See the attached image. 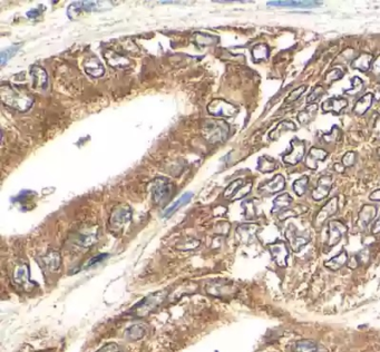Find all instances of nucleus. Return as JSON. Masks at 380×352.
Wrapping results in <instances>:
<instances>
[{
    "label": "nucleus",
    "mask_w": 380,
    "mask_h": 352,
    "mask_svg": "<svg viewBox=\"0 0 380 352\" xmlns=\"http://www.w3.org/2000/svg\"><path fill=\"white\" fill-rule=\"evenodd\" d=\"M356 161H357V154H356L355 152H347L343 156L341 163H343L345 168H351V166L355 165Z\"/></svg>",
    "instance_id": "45"
},
{
    "label": "nucleus",
    "mask_w": 380,
    "mask_h": 352,
    "mask_svg": "<svg viewBox=\"0 0 380 352\" xmlns=\"http://www.w3.org/2000/svg\"><path fill=\"white\" fill-rule=\"evenodd\" d=\"M374 99H375L374 94H372V93L365 94L364 96L362 98H359L357 103L355 104L353 112L358 116L364 115V114L367 113L368 109L372 107L373 103H374Z\"/></svg>",
    "instance_id": "27"
},
{
    "label": "nucleus",
    "mask_w": 380,
    "mask_h": 352,
    "mask_svg": "<svg viewBox=\"0 0 380 352\" xmlns=\"http://www.w3.org/2000/svg\"><path fill=\"white\" fill-rule=\"evenodd\" d=\"M20 46L21 45H13V46L9 47V48L1 51V55H0V64H1V66H3L9 59L12 58V57L18 53V50H19V48H20Z\"/></svg>",
    "instance_id": "40"
},
{
    "label": "nucleus",
    "mask_w": 380,
    "mask_h": 352,
    "mask_svg": "<svg viewBox=\"0 0 380 352\" xmlns=\"http://www.w3.org/2000/svg\"><path fill=\"white\" fill-rule=\"evenodd\" d=\"M372 232H373V234H378V233H380V216H379L378 220L375 222Z\"/></svg>",
    "instance_id": "50"
},
{
    "label": "nucleus",
    "mask_w": 380,
    "mask_h": 352,
    "mask_svg": "<svg viewBox=\"0 0 380 352\" xmlns=\"http://www.w3.org/2000/svg\"><path fill=\"white\" fill-rule=\"evenodd\" d=\"M269 251L271 253L272 259L280 268H286L288 265L289 249L286 242L275 241L269 245Z\"/></svg>",
    "instance_id": "11"
},
{
    "label": "nucleus",
    "mask_w": 380,
    "mask_h": 352,
    "mask_svg": "<svg viewBox=\"0 0 380 352\" xmlns=\"http://www.w3.org/2000/svg\"><path fill=\"white\" fill-rule=\"evenodd\" d=\"M348 263V253L345 250L325 262V266L331 271H338Z\"/></svg>",
    "instance_id": "30"
},
{
    "label": "nucleus",
    "mask_w": 380,
    "mask_h": 352,
    "mask_svg": "<svg viewBox=\"0 0 380 352\" xmlns=\"http://www.w3.org/2000/svg\"><path fill=\"white\" fill-rule=\"evenodd\" d=\"M341 137V130L338 127V126H332L330 133H328V134H324V136H322V139H324L325 143H328V144H330V143H335L337 141H339V139Z\"/></svg>",
    "instance_id": "43"
},
{
    "label": "nucleus",
    "mask_w": 380,
    "mask_h": 352,
    "mask_svg": "<svg viewBox=\"0 0 380 352\" xmlns=\"http://www.w3.org/2000/svg\"><path fill=\"white\" fill-rule=\"evenodd\" d=\"M308 211V207L305 205H297L294 207H289L288 210L283 211L279 214V220L280 221H286L289 217H296L301 215V214L306 213Z\"/></svg>",
    "instance_id": "35"
},
{
    "label": "nucleus",
    "mask_w": 380,
    "mask_h": 352,
    "mask_svg": "<svg viewBox=\"0 0 380 352\" xmlns=\"http://www.w3.org/2000/svg\"><path fill=\"white\" fill-rule=\"evenodd\" d=\"M294 352H328L324 346L312 340H300L294 345Z\"/></svg>",
    "instance_id": "26"
},
{
    "label": "nucleus",
    "mask_w": 380,
    "mask_h": 352,
    "mask_svg": "<svg viewBox=\"0 0 380 352\" xmlns=\"http://www.w3.org/2000/svg\"><path fill=\"white\" fill-rule=\"evenodd\" d=\"M306 154V142L297 137L290 142V151L282 156L284 164L294 166L300 163Z\"/></svg>",
    "instance_id": "4"
},
{
    "label": "nucleus",
    "mask_w": 380,
    "mask_h": 352,
    "mask_svg": "<svg viewBox=\"0 0 380 352\" xmlns=\"http://www.w3.org/2000/svg\"><path fill=\"white\" fill-rule=\"evenodd\" d=\"M237 107L224 99H214L207 105V112L214 117H232L237 113Z\"/></svg>",
    "instance_id": "5"
},
{
    "label": "nucleus",
    "mask_w": 380,
    "mask_h": 352,
    "mask_svg": "<svg viewBox=\"0 0 380 352\" xmlns=\"http://www.w3.org/2000/svg\"><path fill=\"white\" fill-rule=\"evenodd\" d=\"M307 90V86L306 85H302V86L296 88L294 90H292L291 93H290L289 96L286 98V101H284V104H288V103H293L298 101L299 98L301 97V95L305 93Z\"/></svg>",
    "instance_id": "44"
},
{
    "label": "nucleus",
    "mask_w": 380,
    "mask_h": 352,
    "mask_svg": "<svg viewBox=\"0 0 380 352\" xmlns=\"http://www.w3.org/2000/svg\"><path fill=\"white\" fill-rule=\"evenodd\" d=\"M192 197H193V193L191 192L184 193L181 197L177 199V201L172 204V205H170L168 208H166V210L164 211V217H170L171 215H173L179 208H181L183 205H185V204H188L190 201H191Z\"/></svg>",
    "instance_id": "31"
},
{
    "label": "nucleus",
    "mask_w": 380,
    "mask_h": 352,
    "mask_svg": "<svg viewBox=\"0 0 380 352\" xmlns=\"http://www.w3.org/2000/svg\"><path fill=\"white\" fill-rule=\"evenodd\" d=\"M345 71L341 68H332L325 75V83L326 85H331L332 83L338 82L344 77Z\"/></svg>",
    "instance_id": "38"
},
{
    "label": "nucleus",
    "mask_w": 380,
    "mask_h": 352,
    "mask_svg": "<svg viewBox=\"0 0 380 352\" xmlns=\"http://www.w3.org/2000/svg\"><path fill=\"white\" fill-rule=\"evenodd\" d=\"M104 57H105L107 64L114 68H125L131 65V60L127 57L118 54L114 50H107L104 54Z\"/></svg>",
    "instance_id": "22"
},
{
    "label": "nucleus",
    "mask_w": 380,
    "mask_h": 352,
    "mask_svg": "<svg viewBox=\"0 0 380 352\" xmlns=\"http://www.w3.org/2000/svg\"><path fill=\"white\" fill-rule=\"evenodd\" d=\"M259 231V226L256 224H243L237 229V235L243 243H251L255 240L256 233Z\"/></svg>",
    "instance_id": "25"
},
{
    "label": "nucleus",
    "mask_w": 380,
    "mask_h": 352,
    "mask_svg": "<svg viewBox=\"0 0 380 352\" xmlns=\"http://www.w3.org/2000/svg\"><path fill=\"white\" fill-rule=\"evenodd\" d=\"M251 188H252V182H249V183L244 184L243 186H242V187L239 189V191L236 192V194L234 195V196L232 197V199H240V198H242V197H244L245 195H248V194L250 193Z\"/></svg>",
    "instance_id": "46"
},
{
    "label": "nucleus",
    "mask_w": 380,
    "mask_h": 352,
    "mask_svg": "<svg viewBox=\"0 0 380 352\" xmlns=\"http://www.w3.org/2000/svg\"><path fill=\"white\" fill-rule=\"evenodd\" d=\"M30 75L32 77V87L37 92H46L48 88V76L46 70L40 66H32L30 68Z\"/></svg>",
    "instance_id": "14"
},
{
    "label": "nucleus",
    "mask_w": 380,
    "mask_h": 352,
    "mask_svg": "<svg viewBox=\"0 0 380 352\" xmlns=\"http://www.w3.org/2000/svg\"><path fill=\"white\" fill-rule=\"evenodd\" d=\"M348 232V226L344 222L334 220L328 223V239L326 244L328 247H332L339 243L341 239Z\"/></svg>",
    "instance_id": "8"
},
{
    "label": "nucleus",
    "mask_w": 380,
    "mask_h": 352,
    "mask_svg": "<svg viewBox=\"0 0 380 352\" xmlns=\"http://www.w3.org/2000/svg\"><path fill=\"white\" fill-rule=\"evenodd\" d=\"M372 73L376 76H380V55L374 60L372 66Z\"/></svg>",
    "instance_id": "48"
},
{
    "label": "nucleus",
    "mask_w": 380,
    "mask_h": 352,
    "mask_svg": "<svg viewBox=\"0 0 380 352\" xmlns=\"http://www.w3.org/2000/svg\"><path fill=\"white\" fill-rule=\"evenodd\" d=\"M318 113V104H309V105L302 109V111L298 114V122L300 125L305 126L310 124L313 120H315Z\"/></svg>",
    "instance_id": "28"
},
{
    "label": "nucleus",
    "mask_w": 380,
    "mask_h": 352,
    "mask_svg": "<svg viewBox=\"0 0 380 352\" xmlns=\"http://www.w3.org/2000/svg\"><path fill=\"white\" fill-rule=\"evenodd\" d=\"M243 179H235L234 182H232L229 186L226 187L225 192H224V197L225 198H232L234 196V195L236 194V192L239 191V189L243 186Z\"/></svg>",
    "instance_id": "42"
},
{
    "label": "nucleus",
    "mask_w": 380,
    "mask_h": 352,
    "mask_svg": "<svg viewBox=\"0 0 380 352\" xmlns=\"http://www.w3.org/2000/svg\"><path fill=\"white\" fill-rule=\"evenodd\" d=\"M42 263H44V266H46L50 271H56L61 263L60 254L56 251H50L42 258Z\"/></svg>",
    "instance_id": "32"
},
{
    "label": "nucleus",
    "mask_w": 380,
    "mask_h": 352,
    "mask_svg": "<svg viewBox=\"0 0 380 352\" xmlns=\"http://www.w3.org/2000/svg\"><path fill=\"white\" fill-rule=\"evenodd\" d=\"M286 237L293 252H299L310 242V236L307 233L299 232L296 226L290 224L286 230Z\"/></svg>",
    "instance_id": "7"
},
{
    "label": "nucleus",
    "mask_w": 380,
    "mask_h": 352,
    "mask_svg": "<svg viewBox=\"0 0 380 352\" xmlns=\"http://www.w3.org/2000/svg\"><path fill=\"white\" fill-rule=\"evenodd\" d=\"M374 55L369 53H362L359 56L351 61V68L362 71V73H366L370 68H372L374 63Z\"/></svg>",
    "instance_id": "19"
},
{
    "label": "nucleus",
    "mask_w": 380,
    "mask_h": 352,
    "mask_svg": "<svg viewBox=\"0 0 380 352\" xmlns=\"http://www.w3.org/2000/svg\"><path fill=\"white\" fill-rule=\"evenodd\" d=\"M292 201H293V199L291 197V195H290L289 193L280 194L279 196H277V197L274 198L271 213H273V214L279 213L280 214L281 212L288 210V208L290 207V205H291Z\"/></svg>",
    "instance_id": "29"
},
{
    "label": "nucleus",
    "mask_w": 380,
    "mask_h": 352,
    "mask_svg": "<svg viewBox=\"0 0 380 352\" xmlns=\"http://www.w3.org/2000/svg\"><path fill=\"white\" fill-rule=\"evenodd\" d=\"M334 168H335V170L337 171V172H339V173H343L344 172V171H345V166L343 165V164H336V165H334Z\"/></svg>",
    "instance_id": "51"
},
{
    "label": "nucleus",
    "mask_w": 380,
    "mask_h": 352,
    "mask_svg": "<svg viewBox=\"0 0 380 352\" xmlns=\"http://www.w3.org/2000/svg\"><path fill=\"white\" fill-rule=\"evenodd\" d=\"M332 187V176L331 175H322L317 182L315 189L311 193L312 198L315 201L319 202L325 199L329 195Z\"/></svg>",
    "instance_id": "12"
},
{
    "label": "nucleus",
    "mask_w": 380,
    "mask_h": 352,
    "mask_svg": "<svg viewBox=\"0 0 380 352\" xmlns=\"http://www.w3.org/2000/svg\"><path fill=\"white\" fill-rule=\"evenodd\" d=\"M173 184L166 178H158L155 179L153 184V188H152V196H153V201L155 204L159 205H163L166 202L169 201L172 196L173 193Z\"/></svg>",
    "instance_id": "3"
},
{
    "label": "nucleus",
    "mask_w": 380,
    "mask_h": 352,
    "mask_svg": "<svg viewBox=\"0 0 380 352\" xmlns=\"http://www.w3.org/2000/svg\"><path fill=\"white\" fill-rule=\"evenodd\" d=\"M377 215V207L370 204H365L359 212L357 226L360 230H365L372 223Z\"/></svg>",
    "instance_id": "16"
},
{
    "label": "nucleus",
    "mask_w": 380,
    "mask_h": 352,
    "mask_svg": "<svg viewBox=\"0 0 380 352\" xmlns=\"http://www.w3.org/2000/svg\"><path fill=\"white\" fill-rule=\"evenodd\" d=\"M132 210L130 206L122 205L113 211L111 218H109V225L114 230H121L126 223L131 221Z\"/></svg>",
    "instance_id": "10"
},
{
    "label": "nucleus",
    "mask_w": 380,
    "mask_h": 352,
    "mask_svg": "<svg viewBox=\"0 0 380 352\" xmlns=\"http://www.w3.org/2000/svg\"><path fill=\"white\" fill-rule=\"evenodd\" d=\"M229 133L230 126L224 121H206L202 125V135L211 144L224 142Z\"/></svg>",
    "instance_id": "2"
},
{
    "label": "nucleus",
    "mask_w": 380,
    "mask_h": 352,
    "mask_svg": "<svg viewBox=\"0 0 380 352\" xmlns=\"http://www.w3.org/2000/svg\"><path fill=\"white\" fill-rule=\"evenodd\" d=\"M145 335V329L143 326L141 325H135L132 326L131 328H128L126 331V336L128 339L131 340H139L141 338H143Z\"/></svg>",
    "instance_id": "39"
},
{
    "label": "nucleus",
    "mask_w": 380,
    "mask_h": 352,
    "mask_svg": "<svg viewBox=\"0 0 380 352\" xmlns=\"http://www.w3.org/2000/svg\"><path fill=\"white\" fill-rule=\"evenodd\" d=\"M297 125L291 121H281L270 132L269 137L271 141H278L280 137L288 132H296Z\"/></svg>",
    "instance_id": "24"
},
{
    "label": "nucleus",
    "mask_w": 380,
    "mask_h": 352,
    "mask_svg": "<svg viewBox=\"0 0 380 352\" xmlns=\"http://www.w3.org/2000/svg\"><path fill=\"white\" fill-rule=\"evenodd\" d=\"M377 94H378V95H380V83H379V85H378V89H377ZM379 99H380V96H379V98H378V101H379Z\"/></svg>",
    "instance_id": "52"
},
{
    "label": "nucleus",
    "mask_w": 380,
    "mask_h": 352,
    "mask_svg": "<svg viewBox=\"0 0 380 352\" xmlns=\"http://www.w3.org/2000/svg\"><path fill=\"white\" fill-rule=\"evenodd\" d=\"M308 186H309V177L307 175H303L300 178L294 180L292 188L298 196H303L307 192Z\"/></svg>",
    "instance_id": "37"
},
{
    "label": "nucleus",
    "mask_w": 380,
    "mask_h": 352,
    "mask_svg": "<svg viewBox=\"0 0 380 352\" xmlns=\"http://www.w3.org/2000/svg\"><path fill=\"white\" fill-rule=\"evenodd\" d=\"M0 97L4 105L21 113L27 112L34 104V97L30 94L10 84L0 87Z\"/></svg>",
    "instance_id": "1"
},
{
    "label": "nucleus",
    "mask_w": 380,
    "mask_h": 352,
    "mask_svg": "<svg viewBox=\"0 0 380 352\" xmlns=\"http://www.w3.org/2000/svg\"><path fill=\"white\" fill-rule=\"evenodd\" d=\"M338 197H332L320 208V211L316 214L315 220H313V225H315L316 229H320L328 218L335 215L337 211H338Z\"/></svg>",
    "instance_id": "9"
},
{
    "label": "nucleus",
    "mask_w": 380,
    "mask_h": 352,
    "mask_svg": "<svg viewBox=\"0 0 380 352\" xmlns=\"http://www.w3.org/2000/svg\"><path fill=\"white\" fill-rule=\"evenodd\" d=\"M348 106V101L344 97H330L322 103L321 108L325 113L338 114Z\"/></svg>",
    "instance_id": "17"
},
{
    "label": "nucleus",
    "mask_w": 380,
    "mask_h": 352,
    "mask_svg": "<svg viewBox=\"0 0 380 352\" xmlns=\"http://www.w3.org/2000/svg\"><path fill=\"white\" fill-rule=\"evenodd\" d=\"M84 68H85V71L87 73V75L92 76V77L94 78L101 77V76H103L104 73H105V68H104V66L102 65L101 61L98 60L97 57L95 56L89 57V58L85 60Z\"/></svg>",
    "instance_id": "20"
},
{
    "label": "nucleus",
    "mask_w": 380,
    "mask_h": 352,
    "mask_svg": "<svg viewBox=\"0 0 380 352\" xmlns=\"http://www.w3.org/2000/svg\"><path fill=\"white\" fill-rule=\"evenodd\" d=\"M326 94V88L322 85H317V86L312 89V92L307 96V103L308 104H315L318 99L322 97V95Z\"/></svg>",
    "instance_id": "41"
},
{
    "label": "nucleus",
    "mask_w": 380,
    "mask_h": 352,
    "mask_svg": "<svg viewBox=\"0 0 380 352\" xmlns=\"http://www.w3.org/2000/svg\"><path fill=\"white\" fill-rule=\"evenodd\" d=\"M286 187V179L281 174L274 175L272 179H269L268 182L262 183L259 186V192L265 195H273L281 192Z\"/></svg>",
    "instance_id": "13"
},
{
    "label": "nucleus",
    "mask_w": 380,
    "mask_h": 352,
    "mask_svg": "<svg viewBox=\"0 0 380 352\" xmlns=\"http://www.w3.org/2000/svg\"><path fill=\"white\" fill-rule=\"evenodd\" d=\"M251 54H252L253 61H255V63H259V61L267 60L269 58L270 48L267 44H258L253 47L252 51H251Z\"/></svg>",
    "instance_id": "34"
},
{
    "label": "nucleus",
    "mask_w": 380,
    "mask_h": 352,
    "mask_svg": "<svg viewBox=\"0 0 380 352\" xmlns=\"http://www.w3.org/2000/svg\"><path fill=\"white\" fill-rule=\"evenodd\" d=\"M106 258H108V254H106V253L99 254V255H97V256H95V258H93L92 260H89V262L87 263L86 266L88 268V266H93V265L97 264V263H101V262H103V261L105 260Z\"/></svg>",
    "instance_id": "47"
},
{
    "label": "nucleus",
    "mask_w": 380,
    "mask_h": 352,
    "mask_svg": "<svg viewBox=\"0 0 380 352\" xmlns=\"http://www.w3.org/2000/svg\"><path fill=\"white\" fill-rule=\"evenodd\" d=\"M165 296L166 294L164 291L156 292L154 294H152V296L145 298L144 300H142V301L137 304L134 309H133L135 316L144 317L146 315H149L152 310H154L156 307H159L160 304L163 302Z\"/></svg>",
    "instance_id": "6"
},
{
    "label": "nucleus",
    "mask_w": 380,
    "mask_h": 352,
    "mask_svg": "<svg viewBox=\"0 0 380 352\" xmlns=\"http://www.w3.org/2000/svg\"><path fill=\"white\" fill-rule=\"evenodd\" d=\"M13 280H15V282L18 285H20L25 290H30L32 289V285H34L29 280V271H28V266L25 264L19 265L16 269L15 274H13Z\"/></svg>",
    "instance_id": "23"
},
{
    "label": "nucleus",
    "mask_w": 380,
    "mask_h": 352,
    "mask_svg": "<svg viewBox=\"0 0 380 352\" xmlns=\"http://www.w3.org/2000/svg\"><path fill=\"white\" fill-rule=\"evenodd\" d=\"M321 1H312V0H306V1H269L268 6L270 7H282V8H315L319 7Z\"/></svg>",
    "instance_id": "21"
},
{
    "label": "nucleus",
    "mask_w": 380,
    "mask_h": 352,
    "mask_svg": "<svg viewBox=\"0 0 380 352\" xmlns=\"http://www.w3.org/2000/svg\"><path fill=\"white\" fill-rule=\"evenodd\" d=\"M278 169V164L275 160L269 156H261L258 160V170L261 173H271Z\"/></svg>",
    "instance_id": "33"
},
{
    "label": "nucleus",
    "mask_w": 380,
    "mask_h": 352,
    "mask_svg": "<svg viewBox=\"0 0 380 352\" xmlns=\"http://www.w3.org/2000/svg\"><path fill=\"white\" fill-rule=\"evenodd\" d=\"M101 3L102 2H97V1H76V2H73L68 7L67 15L70 19H74L77 16H79L83 11L97 10V9L101 8V6H99Z\"/></svg>",
    "instance_id": "15"
},
{
    "label": "nucleus",
    "mask_w": 380,
    "mask_h": 352,
    "mask_svg": "<svg viewBox=\"0 0 380 352\" xmlns=\"http://www.w3.org/2000/svg\"><path fill=\"white\" fill-rule=\"evenodd\" d=\"M364 89L365 86L363 79H360L358 76H355V77L351 79V87L348 89H345L344 93L346 95H349V96H357V95L364 92Z\"/></svg>",
    "instance_id": "36"
},
{
    "label": "nucleus",
    "mask_w": 380,
    "mask_h": 352,
    "mask_svg": "<svg viewBox=\"0 0 380 352\" xmlns=\"http://www.w3.org/2000/svg\"><path fill=\"white\" fill-rule=\"evenodd\" d=\"M328 156V152L320 147H311L306 158V166L310 170H317L318 164L324 162Z\"/></svg>",
    "instance_id": "18"
},
{
    "label": "nucleus",
    "mask_w": 380,
    "mask_h": 352,
    "mask_svg": "<svg viewBox=\"0 0 380 352\" xmlns=\"http://www.w3.org/2000/svg\"><path fill=\"white\" fill-rule=\"evenodd\" d=\"M369 199L370 201H375V202H380V188L374 191L372 194L369 195Z\"/></svg>",
    "instance_id": "49"
}]
</instances>
